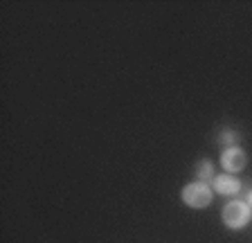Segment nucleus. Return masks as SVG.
<instances>
[{"instance_id":"obj_2","label":"nucleus","mask_w":252,"mask_h":243,"mask_svg":"<svg viewBox=\"0 0 252 243\" xmlns=\"http://www.w3.org/2000/svg\"><path fill=\"white\" fill-rule=\"evenodd\" d=\"M183 201L185 205L194 207V210H203V207H207L212 203V187L207 182H200V180L189 182L183 189Z\"/></svg>"},{"instance_id":"obj_1","label":"nucleus","mask_w":252,"mask_h":243,"mask_svg":"<svg viewBox=\"0 0 252 243\" xmlns=\"http://www.w3.org/2000/svg\"><path fill=\"white\" fill-rule=\"evenodd\" d=\"M250 212H252V207L246 201H232L223 207V223L230 230H241L250 221Z\"/></svg>"},{"instance_id":"obj_5","label":"nucleus","mask_w":252,"mask_h":243,"mask_svg":"<svg viewBox=\"0 0 252 243\" xmlns=\"http://www.w3.org/2000/svg\"><path fill=\"white\" fill-rule=\"evenodd\" d=\"M196 176H198L200 182H207V180H214V162L212 160H200L196 164Z\"/></svg>"},{"instance_id":"obj_6","label":"nucleus","mask_w":252,"mask_h":243,"mask_svg":"<svg viewBox=\"0 0 252 243\" xmlns=\"http://www.w3.org/2000/svg\"><path fill=\"white\" fill-rule=\"evenodd\" d=\"M219 142L220 144H230V147H236V142H239V135H236L232 128H225V131L219 135Z\"/></svg>"},{"instance_id":"obj_4","label":"nucleus","mask_w":252,"mask_h":243,"mask_svg":"<svg viewBox=\"0 0 252 243\" xmlns=\"http://www.w3.org/2000/svg\"><path fill=\"white\" fill-rule=\"evenodd\" d=\"M212 187H214V191H219V194H223V196H234L241 189V182L232 174H220L212 180Z\"/></svg>"},{"instance_id":"obj_7","label":"nucleus","mask_w":252,"mask_h":243,"mask_svg":"<svg viewBox=\"0 0 252 243\" xmlns=\"http://www.w3.org/2000/svg\"><path fill=\"white\" fill-rule=\"evenodd\" d=\"M246 203H248V205H250V207H252V191H250V194H248V198H246Z\"/></svg>"},{"instance_id":"obj_3","label":"nucleus","mask_w":252,"mask_h":243,"mask_svg":"<svg viewBox=\"0 0 252 243\" xmlns=\"http://www.w3.org/2000/svg\"><path fill=\"white\" fill-rule=\"evenodd\" d=\"M220 164L227 174H236V171H243V167L248 164V155L241 147H227L220 155Z\"/></svg>"}]
</instances>
